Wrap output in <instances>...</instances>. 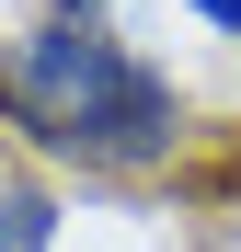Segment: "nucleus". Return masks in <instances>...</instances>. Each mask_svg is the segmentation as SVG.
<instances>
[{
    "label": "nucleus",
    "instance_id": "obj_2",
    "mask_svg": "<svg viewBox=\"0 0 241 252\" xmlns=\"http://www.w3.org/2000/svg\"><path fill=\"white\" fill-rule=\"evenodd\" d=\"M58 195L46 184H0V252H58Z\"/></svg>",
    "mask_w": 241,
    "mask_h": 252
},
{
    "label": "nucleus",
    "instance_id": "obj_1",
    "mask_svg": "<svg viewBox=\"0 0 241 252\" xmlns=\"http://www.w3.org/2000/svg\"><path fill=\"white\" fill-rule=\"evenodd\" d=\"M0 115L58 172L149 184V172L184 160V92H172V69H149L103 12H34L23 34H0Z\"/></svg>",
    "mask_w": 241,
    "mask_h": 252
},
{
    "label": "nucleus",
    "instance_id": "obj_3",
    "mask_svg": "<svg viewBox=\"0 0 241 252\" xmlns=\"http://www.w3.org/2000/svg\"><path fill=\"white\" fill-rule=\"evenodd\" d=\"M184 12L207 23V34H241V0H184Z\"/></svg>",
    "mask_w": 241,
    "mask_h": 252
}]
</instances>
